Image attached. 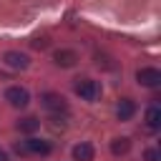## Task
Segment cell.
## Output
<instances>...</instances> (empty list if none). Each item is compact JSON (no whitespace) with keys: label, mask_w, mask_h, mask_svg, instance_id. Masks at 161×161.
Here are the masks:
<instances>
[{"label":"cell","mask_w":161,"mask_h":161,"mask_svg":"<svg viewBox=\"0 0 161 161\" xmlns=\"http://www.w3.org/2000/svg\"><path fill=\"white\" fill-rule=\"evenodd\" d=\"M75 93H78L83 101H96V98L101 96V86H98V80L80 78V80L75 83Z\"/></svg>","instance_id":"6da1fadb"},{"label":"cell","mask_w":161,"mask_h":161,"mask_svg":"<svg viewBox=\"0 0 161 161\" xmlns=\"http://www.w3.org/2000/svg\"><path fill=\"white\" fill-rule=\"evenodd\" d=\"M5 101H8L10 106H15V108H25V106L30 103V93H28L23 86H13V88L5 91Z\"/></svg>","instance_id":"7a4b0ae2"},{"label":"cell","mask_w":161,"mask_h":161,"mask_svg":"<svg viewBox=\"0 0 161 161\" xmlns=\"http://www.w3.org/2000/svg\"><path fill=\"white\" fill-rule=\"evenodd\" d=\"M15 151L18 153H40V156H45V153H50V143L48 141H38V138H28V141L18 143Z\"/></svg>","instance_id":"3957f363"},{"label":"cell","mask_w":161,"mask_h":161,"mask_svg":"<svg viewBox=\"0 0 161 161\" xmlns=\"http://www.w3.org/2000/svg\"><path fill=\"white\" fill-rule=\"evenodd\" d=\"M3 60H5V65L13 68V70H25V68L30 65V58H28L25 53H20V50H8V53L3 55Z\"/></svg>","instance_id":"277c9868"},{"label":"cell","mask_w":161,"mask_h":161,"mask_svg":"<svg viewBox=\"0 0 161 161\" xmlns=\"http://www.w3.org/2000/svg\"><path fill=\"white\" fill-rule=\"evenodd\" d=\"M136 80L146 88H156V86H161V70L158 68H141L136 73Z\"/></svg>","instance_id":"5b68a950"},{"label":"cell","mask_w":161,"mask_h":161,"mask_svg":"<svg viewBox=\"0 0 161 161\" xmlns=\"http://www.w3.org/2000/svg\"><path fill=\"white\" fill-rule=\"evenodd\" d=\"M43 106H45L48 111H53V113H65V111H68L65 98L58 96V93H45V96H43Z\"/></svg>","instance_id":"8992f818"},{"label":"cell","mask_w":161,"mask_h":161,"mask_svg":"<svg viewBox=\"0 0 161 161\" xmlns=\"http://www.w3.org/2000/svg\"><path fill=\"white\" fill-rule=\"evenodd\" d=\"M133 113H136V103H133L131 98H123V101H118V108H116V116H118V121H128Z\"/></svg>","instance_id":"52a82bcc"},{"label":"cell","mask_w":161,"mask_h":161,"mask_svg":"<svg viewBox=\"0 0 161 161\" xmlns=\"http://www.w3.org/2000/svg\"><path fill=\"white\" fill-rule=\"evenodd\" d=\"M75 60H78V55H75L73 50H58V53H55V63H58V65H63V68L75 65Z\"/></svg>","instance_id":"ba28073f"},{"label":"cell","mask_w":161,"mask_h":161,"mask_svg":"<svg viewBox=\"0 0 161 161\" xmlns=\"http://www.w3.org/2000/svg\"><path fill=\"white\" fill-rule=\"evenodd\" d=\"M73 158L75 161H91L93 158V146L91 143H78L73 148Z\"/></svg>","instance_id":"9c48e42d"},{"label":"cell","mask_w":161,"mask_h":161,"mask_svg":"<svg viewBox=\"0 0 161 161\" xmlns=\"http://www.w3.org/2000/svg\"><path fill=\"white\" fill-rule=\"evenodd\" d=\"M146 126L153 128V131L161 126V108H158V106H151V108L146 111Z\"/></svg>","instance_id":"30bf717a"},{"label":"cell","mask_w":161,"mask_h":161,"mask_svg":"<svg viewBox=\"0 0 161 161\" xmlns=\"http://www.w3.org/2000/svg\"><path fill=\"white\" fill-rule=\"evenodd\" d=\"M18 128H20V131H25V133H33L35 128H40V121H38V118H33V116H28V118H23V121L18 123Z\"/></svg>","instance_id":"8fae6325"},{"label":"cell","mask_w":161,"mask_h":161,"mask_svg":"<svg viewBox=\"0 0 161 161\" xmlns=\"http://www.w3.org/2000/svg\"><path fill=\"white\" fill-rule=\"evenodd\" d=\"M128 148H131V141H128V138H116V141L111 143V151H113L116 156H121V153H128Z\"/></svg>","instance_id":"7c38bea8"},{"label":"cell","mask_w":161,"mask_h":161,"mask_svg":"<svg viewBox=\"0 0 161 161\" xmlns=\"http://www.w3.org/2000/svg\"><path fill=\"white\" fill-rule=\"evenodd\" d=\"M146 161H161L158 148H148V151H146Z\"/></svg>","instance_id":"4fadbf2b"},{"label":"cell","mask_w":161,"mask_h":161,"mask_svg":"<svg viewBox=\"0 0 161 161\" xmlns=\"http://www.w3.org/2000/svg\"><path fill=\"white\" fill-rule=\"evenodd\" d=\"M0 161H8V153H5L3 148H0Z\"/></svg>","instance_id":"5bb4252c"}]
</instances>
